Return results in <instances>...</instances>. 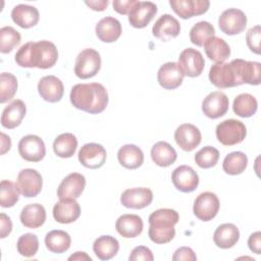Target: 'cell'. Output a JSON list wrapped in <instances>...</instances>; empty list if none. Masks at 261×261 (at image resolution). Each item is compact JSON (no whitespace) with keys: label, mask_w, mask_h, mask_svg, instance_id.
<instances>
[{"label":"cell","mask_w":261,"mask_h":261,"mask_svg":"<svg viewBox=\"0 0 261 261\" xmlns=\"http://www.w3.org/2000/svg\"><path fill=\"white\" fill-rule=\"evenodd\" d=\"M58 59L56 46L47 40L38 42H28L23 44L15 53L14 60L20 67L41 69L51 68Z\"/></svg>","instance_id":"obj_1"},{"label":"cell","mask_w":261,"mask_h":261,"mask_svg":"<svg viewBox=\"0 0 261 261\" xmlns=\"http://www.w3.org/2000/svg\"><path fill=\"white\" fill-rule=\"evenodd\" d=\"M69 99L73 107L90 114L101 113L108 105L107 90L99 83L74 85Z\"/></svg>","instance_id":"obj_2"},{"label":"cell","mask_w":261,"mask_h":261,"mask_svg":"<svg viewBox=\"0 0 261 261\" xmlns=\"http://www.w3.org/2000/svg\"><path fill=\"white\" fill-rule=\"evenodd\" d=\"M148 236L155 244H167L175 236L174 225L179 220L177 211L169 208H161L152 212L149 216Z\"/></svg>","instance_id":"obj_3"},{"label":"cell","mask_w":261,"mask_h":261,"mask_svg":"<svg viewBox=\"0 0 261 261\" xmlns=\"http://www.w3.org/2000/svg\"><path fill=\"white\" fill-rule=\"evenodd\" d=\"M209 81L219 89L243 85L240 79L238 60L233 59L229 63L218 62L213 64L209 70Z\"/></svg>","instance_id":"obj_4"},{"label":"cell","mask_w":261,"mask_h":261,"mask_svg":"<svg viewBox=\"0 0 261 261\" xmlns=\"http://www.w3.org/2000/svg\"><path fill=\"white\" fill-rule=\"evenodd\" d=\"M101 68L100 53L93 48L82 50L76 56L74 63V73L82 80L95 76Z\"/></svg>","instance_id":"obj_5"},{"label":"cell","mask_w":261,"mask_h":261,"mask_svg":"<svg viewBox=\"0 0 261 261\" xmlns=\"http://www.w3.org/2000/svg\"><path fill=\"white\" fill-rule=\"evenodd\" d=\"M216 138L223 146H233L244 141L247 136L246 125L237 119H225L216 126Z\"/></svg>","instance_id":"obj_6"},{"label":"cell","mask_w":261,"mask_h":261,"mask_svg":"<svg viewBox=\"0 0 261 261\" xmlns=\"http://www.w3.org/2000/svg\"><path fill=\"white\" fill-rule=\"evenodd\" d=\"M220 207L219 199L212 192H203L195 199L193 212L202 221L212 220L218 213Z\"/></svg>","instance_id":"obj_7"},{"label":"cell","mask_w":261,"mask_h":261,"mask_svg":"<svg viewBox=\"0 0 261 261\" xmlns=\"http://www.w3.org/2000/svg\"><path fill=\"white\" fill-rule=\"evenodd\" d=\"M218 25L220 31L225 35H238L246 29L247 16L241 9L228 8L220 14Z\"/></svg>","instance_id":"obj_8"},{"label":"cell","mask_w":261,"mask_h":261,"mask_svg":"<svg viewBox=\"0 0 261 261\" xmlns=\"http://www.w3.org/2000/svg\"><path fill=\"white\" fill-rule=\"evenodd\" d=\"M18 153L29 162H39L46 155L44 141L36 135H27L18 142Z\"/></svg>","instance_id":"obj_9"},{"label":"cell","mask_w":261,"mask_h":261,"mask_svg":"<svg viewBox=\"0 0 261 261\" xmlns=\"http://www.w3.org/2000/svg\"><path fill=\"white\" fill-rule=\"evenodd\" d=\"M16 185L23 197H37L41 193L43 187L42 175L33 168L21 169L17 175Z\"/></svg>","instance_id":"obj_10"},{"label":"cell","mask_w":261,"mask_h":261,"mask_svg":"<svg viewBox=\"0 0 261 261\" xmlns=\"http://www.w3.org/2000/svg\"><path fill=\"white\" fill-rule=\"evenodd\" d=\"M177 64L184 75L197 77L204 69L205 60L200 51L194 48H187L180 52Z\"/></svg>","instance_id":"obj_11"},{"label":"cell","mask_w":261,"mask_h":261,"mask_svg":"<svg viewBox=\"0 0 261 261\" xmlns=\"http://www.w3.org/2000/svg\"><path fill=\"white\" fill-rule=\"evenodd\" d=\"M77 157L83 166L90 169H98L104 165L107 154L102 145L97 143H88L80 149Z\"/></svg>","instance_id":"obj_12"},{"label":"cell","mask_w":261,"mask_h":261,"mask_svg":"<svg viewBox=\"0 0 261 261\" xmlns=\"http://www.w3.org/2000/svg\"><path fill=\"white\" fill-rule=\"evenodd\" d=\"M157 10V5L151 1H137L128 12V22L136 29H143L154 18Z\"/></svg>","instance_id":"obj_13"},{"label":"cell","mask_w":261,"mask_h":261,"mask_svg":"<svg viewBox=\"0 0 261 261\" xmlns=\"http://www.w3.org/2000/svg\"><path fill=\"white\" fill-rule=\"evenodd\" d=\"M229 106L227 96L221 91H214L208 94L202 102V111L204 115L211 119L223 116Z\"/></svg>","instance_id":"obj_14"},{"label":"cell","mask_w":261,"mask_h":261,"mask_svg":"<svg viewBox=\"0 0 261 261\" xmlns=\"http://www.w3.org/2000/svg\"><path fill=\"white\" fill-rule=\"evenodd\" d=\"M171 180L176 190L182 193H192L199 186L198 173L189 165H180L171 173Z\"/></svg>","instance_id":"obj_15"},{"label":"cell","mask_w":261,"mask_h":261,"mask_svg":"<svg viewBox=\"0 0 261 261\" xmlns=\"http://www.w3.org/2000/svg\"><path fill=\"white\" fill-rule=\"evenodd\" d=\"M174 140L181 150L191 152L200 145L202 135L196 125L192 123H182L175 129Z\"/></svg>","instance_id":"obj_16"},{"label":"cell","mask_w":261,"mask_h":261,"mask_svg":"<svg viewBox=\"0 0 261 261\" xmlns=\"http://www.w3.org/2000/svg\"><path fill=\"white\" fill-rule=\"evenodd\" d=\"M169 5L180 18L188 19L207 12L210 2L208 0H170Z\"/></svg>","instance_id":"obj_17"},{"label":"cell","mask_w":261,"mask_h":261,"mask_svg":"<svg viewBox=\"0 0 261 261\" xmlns=\"http://www.w3.org/2000/svg\"><path fill=\"white\" fill-rule=\"evenodd\" d=\"M86 177L79 172H71L66 175L57 189L59 199H76L84 192Z\"/></svg>","instance_id":"obj_18"},{"label":"cell","mask_w":261,"mask_h":261,"mask_svg":"<svg viewBox=\"0 0 261 261\" xmlns=\"http://www.w3.org/2000/svg\"><path fill=\"white\" fill-rule=\"evenodd\" d=\"M153 201V193L148 188H132L125 190L120 196V203L125 208L143 209Z\"/></svg>","instance_id":"obj_19"},{"label":"cell","mask_w":261,"mask_h":261,"mask_svg":"<svg viewBox=\"0 0 261 261\" xmlns=\"http://www.w3.org/2000/svg\"><path fill=\"white\" fill-rule=\"evenodd\" d=\"M184 73L176 62L170 61L162 64L157 72L158 84L165 90H174L182 84Z\"/></svg>","instance_id":"obj_20"},{"label":"cell","mask_w":261,"mask_h":261,"mask_svg":"<svg viewBox=\"0 0 261 261\" xmlns=\"http://www.w3.org/2000/svg\"><path fill=\"white\" fill-rule=\"evenodd\" d=\"M180 33V24L178 20L172 15L165 13L162 14L154 23L152 34L155 38L166 42L170 39L177 37Z\"/></svg>","instance_id":"obj_21"},{"label":"cell","mask_w":261,"mask_h":261,"mask_svg":"<svg viewBox=\"0 0 261 261\" xmlns=\"http://www.w3.org/2000/svg\"><path fill=\"white\" fill-rule=\"evenodd\" d=\"M38 92L47 102H59L64 94V87L60 79L55 75H45L38 83Z\"/></svg>","instance_id":"obj_22"},{"label":"cell","mask_w":261,"mask_h":261,"mask_svg":"<svg viewBox=\"0 0 261 261\" xmlns=\"http://www.w3.org/2000/svg\"><path fill=\"white\" fill-rule=\"evenodd\" d=\"M52 213L57 222L68 224L77 220L81 215V207L75 199H60L55 203Z\"/></svg>","instance_id":"obj_23"},{"label":"cell","mask_w":261,"mask_h":261,"mask_svg":"<svg viewBox=\"0 0 261 261\" xmlns=\"http://www.w3.org/2000/svg\"><path fill=\"white\" fill-rule=\"evenodd\" d=\"M95 32L100 41L104 43H113L121 36L122 28L118 19L112 16H106L97 22Z\"/></svg>","instance_id":"obj_24"},{"label":"cell","mask_w":261,"mask_h":261,"mask_svg":"<svg viewBox=\"0 0 261 261\" xmlns=\"http://www.w3.org/2000/svg\"><path fill=\"white\" fill-rule=\"evenodd\" d=\"M27 113V106L19 99L13 100L2 111L1 125L5 128L12 129L18 126Z\"/></svg>","instance_id":"obj_25"},{"label":"cell","mask_w":261,"mask_h":261,"mask_svg":"<svg viewBox=\"0 0 261 261\" xmlns=\"http://www.w3.org/2000/svg\"><path fill=\"white\" fill-rule=\"evenodd\" d=\"M11 18L18 27L22 29H30L39 22L40 13L35 6L18 4L12 8Z\"/></svg>","instance_id":"obj_26"},{"label":"cell","mask_w":261,"mask_h":261,"mask_svg":"<svg viewBox=\"0 0 261 261\" xmlns=\"http://www.w3.org/2000/svg\"><path fill=\"white\" fill-rule=\"evenodd\" d=\"M117 232L126 239L136 238L142 233L144 223L142 218L136 214H122L115 222Z\"/></svg>","instance_id":"obj_27"},{"label":"cell","mask_w":261,"mask_h":261,"mask_svg":"<svg viewBox=\"0 0 261 261\" xmlns=\"http://www.w3.org/2000/svg\"><path fill=\"white\" fill-rule=\"evenodd\" d=\"M240 239V230L233 223L220 224L213 233V242L220 249L232 248Z\"/></svg>","instance_id":"obj_28"},{"label":"cell","mask_w":261,"mask_h":261,"mask_svg":"<svg viewBox=\"0 0 261 261\" xmlns=\"http://www.w3.org/2000/svg\"><path fill=\"white\" fill-rule=\"evenodd\" d=\"M19 218L21 224L25 227L38 228L46 221V210L41 204H29L22 208Z\"/></svg>","instance_id":"obj_29"},{"label":"cell","mask_w":261,"mask_h":261,"mask_svg":"<svg viewBox=\"0 0 261 261\" xmlns=\"http://www.w3.org/2000/svg\"><path fill=\"white\" fill-rule=\"evenodd\" d=\"M117 159L121 166L127 169H137L144 162V153L136 145L126 144L119 148Z\"/></svg>","instance_id":"obj_30"},{"label":"cell","mask_w":261,"mask_h":261,"mask_svg":"<svg viewBox=\"0 0 261 261\" xmlns=\"http://www.w3.org/2000/svg\"><path fill=\"white\" fill-rule=\"evenodd\" d=\"M203 46L207 57L216 63L224 62L230 56L229 45L219 37L209 38Z\"/></svg>","instance_id":"obj_31"},{"label":"cell","mask_w":261,"mask_h":261,"mask_svg":"<svg viewBox=\"0 0 261 261\" xmlns=\"http://www.w3.org/2000/svg\"><path fill=\"white\" fill-rule=\"evenodd\" d=\"M151 158L160 167H167L173 164L177 158L174 148L164 141H159L151 148Z\"/></svg>","instance_id":"obj_32"},{"label":"cell","mask_w":261,"mask_h":261,"mask_svg":"<svg viewBox=\"0 0 261 261\" xmlns=\"http://www.w3.org/2000/svg\"><path fill=\"white\" fill-rule=\"evenodd\" d=\"M119 250L118 241L108 234L97 238L93 243V251L100 260L112 259Z\"/></svg>","instance_id":"obj_33"},{"label":"cell","mask_w":261,"mask_h":261,"mask_svg":"<svg viewBox=\"0 0 261 261\" xmlns=\"http://www.w3.org/2000/svg\"><path fill=\"white\" fill-rule=\"evenodd\" d=\"M71 238L68 232L61 229H54L49 231L45 237L46 248L55 254L66 252L70 248Z\"/></svg>","instance_id":"obj_34"},{"label":"cell","mask_w":261,"mask_h":261,"mask_svg":"<svg viewBox=\"0 0 261 261\" xmlns=\"http://www.w3.org/2000/svg\"><path fill=\"white\" fill-rule=\"evenodd\" d=\"M77 139L71 133L59 135L53 143V151L60 158H70L75 153Z\"/></svg>","instance_id":"obj_35"},{"label":"cell","mask_w":261,"mask_h":261,"mask_svg":"<svg viewBox=\"0 0 261 261\" xmlns=\"http://www.w3.org/2000/svg\"><path fill=\"white\" fill-rule=\"evenodd\" d=\"M257 109L258 102L256 98L249 93L240 94L233 100L232 110L240 117H251L256 113Z\"/></svg>","instance_id":"obj_36"},{"label":"cell","mask_w":261,"mask_h":261,"mask_svg":"<svg viewBox=\"0 0 261 261\" xmlns=\"http://www.w3.org/2000/svg\"><path fill=\"white\" fill-rule=\"evenodd\" d=\"M248 165V157L241 151L227 154L222 162L223 171L229 175H238L245 171Z\"/></svg>","instance_id":"obj_37"},{"label":"cell","mask_w":261,"mask_h":261,"mask_svg":"<svg viewBox=\"0 0 261 261\" xmlns=\"http://www.w3.org/2000/svg\"><path fill=\"white\" fill-rule=\"evenodd\" d=\"M215 34L214 27L209 21H199L195 23L190 31V40L191 42L198 46L202 47L204 43Z\"/></svg>","instance_id":"obj_38"},{"label":"cell","mask_w":261,"mask_h":261,"mask_svg":"<svg viewBox=\"0 0 261 261\" xmlns=\"http://www.w3.org/2000/svg\"><path fill=\"white\" fill-rule=\"evenodd\" d=\"M19 190L17 185L3 179L0 182V205L3 208H10L14 206L19 199Z\"/></svg>","instance_id":"obj_39"},{"label":"cell","mask_w":261,"mask_h":261,"mask_svg":"<svg viewBox=\"0 0 261 261\" xmlns=\"http://www.w3.org/2000/svg\"><path fill=\"white\" fill-rule=\"evenodd\" d=\"M20 34L12 27L0 29V52L3 54L11 52L20 43Z\"/></svg>","instance_id":"obj_40"},{"label":"cell","mask_w":261,"mask_h":261,"mask_svg":"<svg viewBox=\"0 0 261 261\" xmlns=\"http://www.w3.org/2000/svg\"><path fill=\"white\" fill-rule=\"evenodd\" d=\"M17 91V80L10 72H2L0 75V103L11 100Z\"/></svg>","instance_id":"obj_41"},{"label":"cell","mask_w":261,"mask_h":261,"mask_svg":"<svg viewBox=\"0 0 261 261\" xmlns=\"http://www.w3.org/2000/svg\"><path fill=\"white\" fill-rule=\"evenodd\" d=\"M241 72H242L243 84H249L252 86L260 85V74H261L260 62L247 61L243 59Z\"/></svg>","instance_id":"obj_42"},{"label":"cell","mask_w":261,"mask_h":261,"mask_svg":"<svg viewBox=\"0 0 261 261\" xmlns=\"http://www.w3.org/2000/svg\"><path fill=\"white\" fill-rule=\"evenodd\" d=\"M17 252L27 258L35 256L39 250V240L34 233L28 232L19 237L16 243Z\"/></svg>","instance_id":"obj_43"},{"label":"cell","mask_w":261,"mask_h":261,"mask_svg":"<svg viewBox=\"0 0 261 261\" xmlns=\"http://www.w3.org/2000/svg\"><path fill=\"white\" fill-rule=\"evenodd\" d=\"M219 159V151L212 146H205L195 154L196 164L204 169L216 165Z\"/></svg>","instance_id":"obj_44"},{"label":"cell","mask_w":261,"mask_h":261,"mask_svg":"<svg viewBox=\"0 0 261 261\" xmlns=\"http://www.w3.org/2000/svg\"><path fill=\"white\" fill-rule=\"evenodd\" d=\"M260 41H261V28L259 24L251 28L246 35V42L249 49L255 53L260 54Z\"/></svg>","instance_id":"obj_45"},{"label":"cell","mask_w":261,"mask_h":261,"mask_svg":"<svg viewBox=\"0 0 261 261\" xmlns=\"http://www.w3.org/2000/svg\"><path fill=\"white\" fill-rule=\"evenodd\" d=\"M129 261H140V260H144V261H152L154 260V256L152 251L145 246H138L136 248L133 249V251L129 254L128 257Z\"/></svg>","instance_id":"obj_46"},{"label":"cell","mask_w":261,"mask_h":261,"mask_svg":"<svg viewBox=\"0 0 261 261\" xmlns=\"http://www.w3.org/2000/svg\"><path fill=\"white\" fill-rule=\"evenodd\" d=\"M173 261H196L197 256L195 252L189 248V247H180L175 250V252L172 255Z\"/></svg>","instance_id":"obj_47"},{"label":"cell","mask_w":261,"mask_h":261,"mask_svg":"<svg viewBox=\"0 0 261 261\" xmlns=\"http://www.w3.org/2000/svg\"><path fill=\"white\" fill-rule=\"evenodd\" d=\"M137 0H114L112 2L113 9L119 14H128Z\"/></svg>","instance_id":"obj_48"},{"label":"cell","mask_w":261,"mask_h":261,"mask_svg":"<svg viewBox=\"0 0 261 261\" xmlns=\"http://www.w3.org/2000/svg\"><path fill=\"white\" fill-rule=\"evenodd\" d=\"M248 247L253 253L257 255L261 254V232L260 231H255L250 234L248 239Z\"/></svg>","instance_id":"obj_49"},{"label":"cell","mask_w":261,"mask_h":261,"mask_svg":"<svg viewBox=\"0 0 261 261\" xmlns=\"http://www.w3.org/2000/svg\"><path fill=\"white\" fill-rule=\"evenodd\" d=\"M12 230V222L8 215L5 213L0 214V238H6Z\"/></svg>","instance_id":"obj_50"},{"label":"cell","mask_w":261,"mask_h":261,"mask_svg":"<svg viewBox=\"0 0 261 261\" xmlns=\"http://www.w3.org/2000/svg\"><path fill=\"white\" fill-rule=\"evenodd\" d=\"M86 5H88L91 9L95 11H103L108 6V0H94V1H86Z\"/></svg>","instance_id":"obj_51"},{"label":"cell","mask_w":261,"mask_h":261,"mask_svg":"<svg viewBox=\"0 0 261 261\" xmlns=\"http://www.w3.org/2000/svg\"><path fill=\"white\" fill-rule=\"evenodd\" d=\"M11 148V140L9 136L5 135L4 133H1V151L0 154L4 155L6 152H8Z\"/></svg>","instance_id":"obj_52"},{"label":"cell","mask_w":261,"mask_h":261,"mask_svg":"<svg viewBox=\"0 0 261 261\" xmlns=\"http://www.w3.org/2000/svg\"><path fill=\"white\" fill-rule=\"evenodd\" d=\"M68 260H79V261H84V260H88V261H91L92 258L86 253V252H81V251H77L75 252L74 254L70 255L68 257Z\"/></svg>","instance_id":"obj_53"}]
</instances>
